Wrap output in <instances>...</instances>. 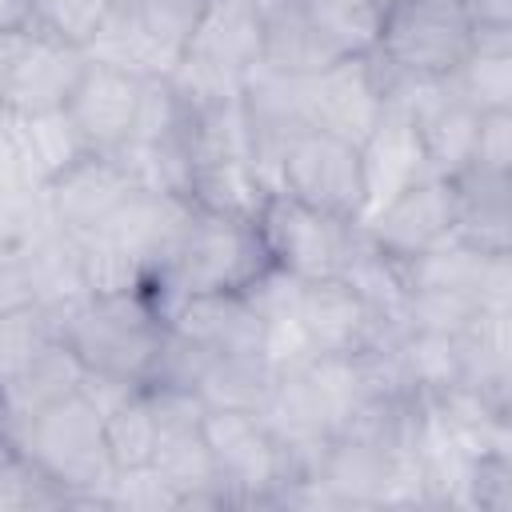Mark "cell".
I'll list each match as a JSON object with an SVG mask.
<instances>
[{"instance_id":"f546056e","label":"cell","mask_w":512,"mask_h":512,"mask_svg":"<svg viewBox=\"0 0 512 512\" xmlns=\"http://www.w3.org/2000/svg\"><path fill=\"white\" fill-rule=\"evenodd\" d=\"M80 264H84L88 296H128V292L148 288V276H144L140 260L104 232L80 240Z\"/></svg>"},{"instance_id":"e575fe53","label":"cell","mask_w":512,"mask_h":512,"mask_svg":"<svg viewBox=\"0 0 512 512\" xmlns=\"http://www.w3.org/2000/svg\"><path fill=\"white\" fill-rule=\"evenodd\" d=\"M204 8H208V0H132V12L140 16V24L176 52H184Z\"/></svg>"},{"instance_id":"ac0fdd59","label":"cell","mask_w":512,"mask_h":512,"mask_svg":"<svg viewBox=\"0 0 512 512\" xmlns=\"http://www.w3.org/2000/svg\"><path fill=\"white\" fill-rule=\"evenodd\" d=\"M264 36H260V68H272L280 76H316L320 68L336 64L340 52L320 32L304 0H256Z\"/></svg>"},{"instance_id":"d6986e66","label":"cell","mask_w":512,"mask_h":512,"mask_svg":"<svg viewBox=\"0 0 512 512\" xmlns=\"http://www.w3.org/2000/svg\"><path fill=\"white\" fill-rule=\"evenodd\" d=\"M396 456L400 452H388V448H380L364 436L336 432L320 448L308 476H316L336 496L340 508H380V496L388 488Z\"/></svg>"},{"instance_id":"484cf974","label":"cell","mask_w":512,"mask_h":512,"mask_svg":"<svg viewBox=\"0 0 512 512\" xmlns=\"http://www.w3.org/2000/svg\"><path fill=\"white\" fill-rule=\"evenodd\" d=\"M276 368L260 352H236V356H208L196 392L208 408H240V412H260L272 396Z\"/></svg>"},{"instance_id":"6da1fadb","label":"cell","mask_w":512,"mask_h":512,"mask_svg":"<svg viewBox=\"0 0 512 512\" xmlns=\"http://www.w3.org/2000/svg\"><path fill=\"white\" fill-rule=\"evenodd\" d=\"M272 264L264 236L256 220L248 216H228V212H208L196 208L184 220V232L172 248V260L164 272L144 288V296L160 308L196 296V292H244L264 268Z\"/></svg>"},{"instance_id":"7bdbcfd3","label":"cell","mask_w":512,"mask_h":512,"mask_svg":"<svg viewBox=\"0 0 512 512\" xmlns=\"http://www.w3.org/2000/svg\"><path fill=\"white\" fill-rule=\"evenodd\" d=\"M20 36H24V32H8V36H0V96H4V84H8V72H12L16 48H20Z\"/></svg>"},{"instance_id":"44dd1931","label":"cell","mask_w":512,"mask_h":512,"mask_svg":"<svg viewBox=\"0 0 512 512\" xmlns=\"http://www.w3.org/2000/svg\"><path fill=\"white\" fill-rule=\"evenodd\" d=\"M24 276L32 284V300L56 320L68 308H76L88 296L84 284V264H80V240L68 236L60 224L40 228L32 240H24L16 248Z\"/></svg>"},{"instance_id":"ffe728a7","label":"cell","mask_w":512,"mask_h":512,"mask_svg":"<svg viewBox=\"0 0 512 512\" xmlns=\"http://www.w3.org/2000/svg\"><path fill=\"white\" fill-rule=\"evenodd\" d=\"M152 468L176 488L180 508H224L204 420H156Z\"/></svg>"},{"instance_id":"7402d4cb","label":"cell","mask_w":512,"mask_h":512,"mask_svg":"<svg viewBox=\"0 0 512 512\" xmlns=\"http://www.w3.org/2000/svg\"><path fill=\"white\" fill-rule=\"evenodd\" d=\"M456 240L504 256L512 252V176L464 168L456 180Z\"/></svg>"},{"instance_id":"9a60e30c","label":"cell","mask_w":512,"mask_h":512,"mask_svg":"<svg viewBox=\"0 0 512 512\" xmlns=\"http://www.w3.org/2000/svg\"><path fill=\"white\" fill-rule=\"evenodd\" d=\"M164 324L172 332H180L184 340L216 352V356H236V352H260L264 356V320L248 304L244 292L180 296L164 308Z\"/></svg>"},{"instance_id":"4316f807","label":"cell","mask_w":512,"mask_h":512,"mask_svg":"<svg viewBox=\"0 0 512 512\" xmlns=\"http://www.w3.org/2000/svg\"><path fill=\"white\" fill-rule=\"evenodd\" d=\"M264 196H268V184L260 180L252 160H204V164H192L188 200L196 208L256 220Z\"/></svg>"},{"instance_id":"f35d334b","label":"cell","mask_w":512,"mask_h":512,"mask_svg":"<svg viewBox=\"0 0 512 512\" xmlns=\"http://www.w3.org/2000/svg\"><path fill=\"white\" fill-rule=\"evenodd\" d=\"M460 8L472 24V44L512 48V0H460Z\"/></svg>"},{"instance_id":"83f0119b","label":"cell","mask_w":512,"mask_h":512,"mask_svg":"<svg viewBox=\"0 0 512 512\" xmlns=\"http://www.w3.org/2000/svg\"><path fill=\"white\" fill-rule=\"evenodd\" d=\"M448 84L476 112H512V48L472 44Z\"/></svg>"},{"instance_id":"8fae6325","label":"cell","mask_w":512,"mask_h":512,"mask_svg":"<svg viewBox=\"0 0 512 512\" xmlns=\"http://www.w3.org/2000/svg\"><path fill=\"white\" fill-rule=\"evenodd\" d=\"M244 104V124H248V144H252V168L276 192L280 180V160L288 144L308 132V104H304V80L300 76H280L272 68H256L244 80L240 92Z\"/></svg>"},{"instance_id":"7a4b0ae2","label":"cell","mask_w":512,"mask_h":512,"mask_svg":"<svg viewBox=\"0 0 512 512\" xmlns=\"http://www.w3.org/2000/svg\"><path fill=\"white\" fill-rule=\"evenodd\" d=\"M8 440L64 496V504L104 508V484L116 468L104 448V416L80 388L12 428Z\"/></svg>"},{"instance_id":"ee69618b","label":"cell","mask_w":512,"mask_h":512,"mask_svg":"<svg viewBox=\"0 0 512 512\" xmlns=\"http://www.w3.org/2000/svg\"><path fill=\"white\" fill-rule=\"evenodd\" d=\"M12 452V440H8V432H4V424H0V456H8Z\"/></svg>"},{"instance_id":"3957f363","label":"cell","mask_w":512,"mask_h":512,"mask_svg":"<svg viewBox=\"0 0 512 512\" xmlns=\"http://www.w3.org/2000/svg\"><path fill=\"white\" fill-rule=\"evenodd\" d=\"M56 336L76 352L84 372H104L136 388L148 384L160 344L164 316L144 292L128 296H84L76 308L52 320Z\"/></svg>"},{"instance_id":"277c9868","label":"cell","mask_w":512,"mask_h":512,"mask_svg":"<svg viewBox=\"0 0 512 512\" xmlns=\"http://www.w3.org/2000/svg\"><path fill=\"white\" fill-rule=\"evenodd\" d=\"M472 52V24L460 0H384L372 56L400 76L444 80Z\"/></svg>"},{"instance_id":"60d3db41","label":"cell","mask_w":512,"mask_h":512,"mask_svg":"<svg viewBox=\"0 0 512 512\" xmlns=\"http://www.w3.org/2000/svg\"><path fill=\"white\" fill-rule=\"evenodd\" d=\"M8 180H28V176H24V156L16 140V116L0 108V184Z\"/></svg>"},{"instance_id":"d6a6232c","label":"cell","mask_w":512,"mask_h":512,"mask_svg":"<svg viewBox=\"0 0 512 512\" xmlns=\"http://www.w3.org/2000/svg\"><path fill=\"white\" fill-rule=\"evenodd\" d=\"M104 508H136V512H168L180 508L176 488L152 468H116L104 484Z\"/></svg>"},{"instance_id":"d4e9b609","label":"cell","mask_w":512,"mask_h":512,"mask_svg":"<svg viewBox=\"0 0 512 512\" xmlns=\"http://www.w3.org/2000/svg\"><path fill=\"white\" fill-rule=\"evenodd\" d=\"M16 140H20V156H24V176L32 184L56 180L64 168H72L80 156L92 152L84 144L80 128L72 124L68 108H52V112H36V116H16Z\"/></svg>"},{"instance_id":"f1b7e54d","label":"cell","mask_w":512,"mask_h":512,"mask_svg":"<svg viewBox=\"0 0 512 512\" xmlns=\"http://www.w3.org/2000/svg\"><path fill=\"white\" fill-rule=\"evenodd\" d=\"M104 448H108L112 468H144V464H152L156 412H152L144 388H136L112 412H104Z\"/></svg>"},{"instance_id":"5bb4252c","label":"cell","mask_w":512,"mask_h":512,"mask_svg":"<svg viewBox=\"0 0 512 512\" xmlns=\"http://www.w3.org/2000/svg\"><path fill=\"white\" fill-rule=\"evenodd\" d=\"M144 76L88 60L72 96H68V116L80 128L84 144L92 152H116L128 144L136 112H140V96H144Z\"/></svg>"},{"instance_id":"b9f144b4","label":"cell","mask_w":512,"mask_h":512,"mask_svg":"<svg viewBox=\"0 0 512 512\" xmlns=\"http://www.w3.org/2000/svg\"><path fill=\"white\" fill-rule=\"evenodd\" d=\"M36 24V0H0V36L28 32Z\"/></svg>"},{"instance_id":"74e56055","label":"cell","mask_w":512,"mask_h":512,"mask_svg":"<svg viewBox=\"0 0 512 512\" xmlns=\"http://www.w3.org/2000/svg\"><path fill=\"white\" fill-rule=\"evenodd\" d=\"M468 168L512 176V112H480L476 148H472Z\"/></svg>"},{"instance_id":"30bf717a","label":"cell","mask_w":512,"mask_h":512,"mask_svg":"<svg viewBox=\"0 0 512 512\" xmlns=\"http://www.w3.org/2000/svg\"><path fill=\"white\" fill-rule=\"evenodd\" d=\"M296 320L312 356H352L400 336L344 276L308 280L300 288Z\"/></svg>"},{"instance_id":"7c38bea8","label":"cell","mask_w":512,"mask_h":512,"mask_svg":"<svg viewBox=\"0 0 512 512\" xmlns=\"http://www.w3.org/2000/svg\"><path fill=\"white\" fill-rule=\"evenodd\" d=\"M44 192H48L52 220L68 236L88 240L116 220V212L136 192V180L112 152H88L72 168H64L56 180H48Z\"/></svg>"},{"instance_id":"603a6c76","label":"cell","mask_w":512,"mask_h":512,"mask_svg":"<svg viewBox=\"0 0 512 512\" xmlns=\"http://www.w3.org/2000/svg\"><path fill=\"white\" fill-rule=\"evenodd\" d=\"M80 384H84V364L56 336L8 388H0V424H4V432L20 428L24 420H32L36 412H44L48 404L72 396Z\"/></svg>"},{"instance_id":"4dcf8cb0","label":"cell","mask_w":512,"mask_h":512,"mask_svg":"<svg viewBox=\"0 0 512 512\" xmlns=\"http://www.w3.org/2000/svg\"><path fill=\"white\" fill-rule=\"evenodd\" d=\"M52 340H56V324L40 304L0 312V388H8Z\"/></svg>"},{"instance_id":"cb8c5ba5","label":"cell","mask_w":512,"mask_h":512,"mask_svg":"<svg viewBox=\"0 0 512 512\" xmlns=\"http://www.w3.org/2000/svg\"><path fill=\"white\" fill-rule=\"evenodd\" d=\"M84 56L88 60H100V64H112V68H124V72H136L144 80L152 76H168L180 60L176 48H168L164 40H156L140 16L132 12V4H112L104 24L96 28V36L84 44Z\"/></svg>"},{"instance_id":"4fadbf2b","label":"cell","mask_w":512,"mask_h":512,"mask_svg":"<svg viewBox=\"0 0 512 512\" xmlns=\"http://www.w3.org/2000/svg\"><path fill=\"white\" fill-rule=\"evenodd\" d=\"M84 64H88L84 48H76L68 40H56L40 28H28L20 36L0 108L12 112V116H36V112L64 108L80 72H84Z\"/></svg>"},{"instance_id":"d590c367","label":"cell","mask_w":512,"mask_h":512,"mask_svg":"<svg viewBox=\"0 0 512 512\" xmlns=\"http://www.w3.org/2000/svg\"><path fill=\"white\" fill-rule=\"evenodd\" d=\"M468 512H512V452H488L472 460Z\"/></svg>"},{"instance_id":"8d00e7d4","label":"cell","mask_w":512,"mask_h":512,"mask_svg":"<svg viewBox=\"0 0 512 512\" xmlns=\"http://www.w3.org/2000/svg\"><path fill=\"white\" fill-rule=\"evenodd\" d=\"M40 504H64V496L12 448L8 456H0V512L40 508Z\"/></svg>"},{"instance_id":"5b68a950","label":"cell","mask_w":512,"mask_h":512,"mask_svg":"<svg viewBox=\"0 0 512 512\" xmlns=\"http://www.w3.org/2000/svg\"><path fill=\"white\" fill-rule=\"evenodd\" d=\"M264 248L276 268L292 272L296 280H328L340 276L352 252L360 248V224L320 212L288 192H268L256 216Z\"/></svg>"},{"instance_id":"9c48e42d","label":"cell","mask_w":512,"mask_h":512,"mask_svg":"<svg viewBox=\"0 0 512 512\" xmlns=\"http://www.w3.org/2000/svg\"><path fill=\"white\" fill-rule=\"evenodd\" d=\"M308 124L348 144H364L384 116V76L376 56H340L304 80Z\"/></svg>"},{"instance_id":"52a82bcc","label":"cell","mask_w":512,"mask_h":512,"mask_svg":"<svg viewBox=\"0 0 512 512\" xmlns=\"http://www.w3.org/2000/svg\"><path fill=\"white\" fill-rule=\"evenodd\" d=\"M276 192H288V196H296L320 212H332V216L360 224V216H364L360 148L332 136V132H320V128L300 132L280 160Z\"/></svg>"},{"instance_id":"836d02e7","label":"cell","mask_w":512,"mask_h":512,"mask_svg":"<svg viewBox=\"0 0 512 512\" xmlns=\"http://www.w3.org/2000/svg\"><path fill=\"white\" fill-rule=\"evenodd\" d=\"M108 8H112L108 0H36V24L32 28L84 48L96 36V28L104 24Z\"/></svg>"},{"instance_id":"1f68e13d","label":"cell","mask_w":512,"mask_h":512,"mask_svg":"<svg viewBox=\"0 0 512 512\" xmlns=\"http://www.w3.org/2000/svg\"><path fill=\"white\" fill-rule=\"evenodd\" d=\"M48 224H56V220H52L44 184H32V180L0 184V244L4 248H20Z\"/></svg>"},{"instance_id":"2e32d148","label":"cell","mask_w":512,"mask_h":512,"mask_svg":"<svg viewBox=\"0 0 512 512\" xmlns=\"http://www.w3.org/2000/svg\"><path fill=\"white\" fill-rule=\"evenodd\" d=\"M360 160H364V216L376 212L384 200H392L400 188H408V184H416L424 176H436L428 168V160H424V148H420L412 116L392 100H384L380 124L360 144Z\"/></svg>"},{"instance_id":"ba28073f","label":"cell","mask_w":512,"mask_h":512,"mask_svg":"<svg viewBox=\"0 0 512 512\" xmlns=\"http://www.w3.org/2000/svg\"><path fill=\"white\" fill-rule=\"evenodd\" d=\"M456 232V188L448 176H424L360 220V236L388 260L420 256Z\"/></svg>"},{"instance_id":"ab89813d","label":"cell","mask_w":512,"mask_h":512,"mask_svg":"<svg viewBox=\"0 0 512 512\" xmlns=\"http://www.w3.org/2000/svg\"><path fill=\"white\" fill-rule=\"evenodd\" d=\"M28 304H36V300H32V284L24 276L16 248H0V312H16Z\"/></svg>"},{"instance_id":"f6af8a7d","label":"cell","mask_w":512,"mask_h":512,"mask_svg":"<svg viewBox=\"0 0 512 512\" xmlns=\"http://www.w3.org/2000/svg\"><path fill=\"white\" fill-rule=\"evenodd\" d=\"M108 4H132V0H108Z\"/></svg>"},{"instance_id":"8992f818","label":"cell","mask_w":512,"mask_h":512,"mask_svg":"<svg viewBox=\"0 0 512 512\" xmlns=\"http://www.w3.org/2000/svg\"><path fill=\"white\" fill-rule=\"evenodd\" d=\"M204 440L216 464V480L224 492V508H256L276 504V492L292 476L284 448L260 420V412L240 408H208L204 412Z\"/></svg>"},{"instance_id":"bcb514c9","label":"cell","mask_w":512,"mask_h":512,"mask_svg":"<svg viewBox=\"0 0 512 512\" xmlns=\"http://www.w3.org/2000/svg\"><path fill=\"white\" fill-rule=\"evenodd\" d=\"M0 248H4V244H0Z\"/></svg>"},{"instance_id":"e0dca14e","label":"cell","mask_w":512,"mask_h":512,"mask_svg":"<svg viewBox=\"0 0 512 512\" xmlns=\"http://www.w3.org/2000/svg\"><path fill=\"white\" fill-rule=\"evenodd\" d=\"M188 212H192V200H184L176 192L136 188L128 196V204L116 212V220L104 228V236H112L120 248H128L152 284L164 272V264L172 260V248L184 232Z\"/></svg>"}]
</instances>
